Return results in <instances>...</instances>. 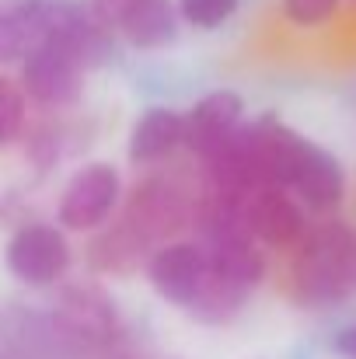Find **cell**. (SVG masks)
<instances>
[{
  "label": "cell",
  "instance_id": "6da1fadb",
  "mask_svg": "<svg viewBox=\"0 0 356 359\" xmlns=\"http://www.w3.org/2000/svg\"><path fill=\"white\" fill-rule=\"evenodd\" d=\"M290 290L308 307H336L356 297V227L322 220L294 244Z\"/></svg>",
  "mask_w": 356,
  "mask_h": 359
},
{
  "label": "cell",
  "instance_id": "7a4b0ae2",
  "mask_svg": "<svg viewBox=\"0 0 356 359\" xmlns=\"http://www.w3.org/2000/svg\"><path fill=\"white\" fill-rule=\"evenodd\" d=\"M199 210V189L196 182H185L182 175H147L136 182V189L122 203V224L143 241L147 248H157L164 241H175L189 224H196Z\"/></svg>",
  "mask_w": 356,
  "mask_h": 359
},
{
  "label": "cell",
  "instance_id": "3957f363",
  "mask_svg": "<svg viewBox=\"0 0 356 359\" xmlns=\"http://www.w3.org/2000/svg\"><path fill=\"white\" fill-rule=\"evenodd\" d=\"M49 328L74 353H105L119 342L122 321L105 290L91 283H70L53 304Z\"/></svg>",
  "mask_w": 356,
  "mask_h": 359
},
{
  "label": "cell",
  "instance_id": "277c9868",
  "mask_svg": "<svg viewBox=\"0 0 356 359\" xmlns=\"http://www.w3.org/2000/svg\"><path fill=\"white\" fill-rule=\"evenodd\" d=\"M74 265V248L60 224H21L4 244V269L28 290L63 283Z\"/></svg>",
  "mask_w": 356,
  "mask_h": 359
},
{
  "label": "cell",
  "instance_id": "5b68a950",
  "mask_svg": "<svg viewBox=\"0 0 356 359\" xmlns=\"http://www.w3.org/2000/svg\"><path fill=\"white\" fill-rule=\"evenodd\" d=\"M122 206V175L116 164L91 161L70 175L56 203V224L74 234L102 231Z\"/></svg>",
  "mask_w": 356,
  "mask_h": 359
},
{
  "label": "cell",
  "instance_id": "8992f818",
  "mask_svg": "<svg viewBox=\"0 0 356 359\" xmlns=\"http://www.w3.org/2000/svg\"><path fill=\"white\" fill-rule=\"evenodd\" d=\"M143 272L154 286V293L182 311H192L203 297L206 276H210V258L203 241H164L157 248H150Z\"/></svg>",
  "mask_w": 356,
  "mask_h": 359
},
{
  "label": "cell",
  "instance_id": "52a82bcc",
  "mask_svg": "<svg viewBox=\"0 0 356 359\" xmlns=\"http://www.w3.org/2000/svg\"><path fill=\"white\" fill-rule=\"evenodd\" d=\"M244 224L262 248H294L304 238V231L311 227L304 203L279 185H262L248 196Z\"/></svg>",
  "mask_w": 356,
  "mask_h": 359
},
{
  "label": "cell",
  "instance_id": "ba28073f",
  "mask_svg": "<svg viewBox=\"0 0 356 359\" xmlns=\"http://www.w3.org/2000/svg\"><path fill=\"white\" fill-rule=\"evenodd\" d=\"M241 122H244V98L237 91H231V88L206 91L185 112V150L196 161L213 157L237 133Z\"/></svg>",
  "mask_w": 356,
  "mask_h": 359
},
{
  "label": "cell",
  "instance_id": "9c48e42d",
  "mask_svg": "<svg viewBox=\"0 0 356 359\" xmlns=\"http://www.w3.org/2000/svg\"><path fill=\"white\" fill-rule=\"evenodd\" d=\"M178 147H185V116L175 109H147L126 140V154L140 168L168 161Z\"/></svg>",
  "mask_w": 356,
  "mask_h": 359
},
{
  "label": "cell",
  "instance_id": "30bf717a",
  "mask_svg": "<svg viewBox=\"0 0 356 359\" xmlns=\"http://www.w3.org/2000/svg\"><path fill=\"white\" fill-rule=\"evenodd\" d=\"M178 7L175 0H136L122 21L116 25V32L133 46V49H164L168 42H175L178 35Z\"/></svg>",
  "mask_w": 356,
  "mask_h": 359
},
{
  "label": "cell",
  "instance_id": "8fae6325",
  "mask_svg": "<svg viewBox=\"0 0 356 359\" xmlns=\"http://www.w3.org/2000/svg\"><path fill=\"white\" fill-rule=\"evenodd\" d=\"M150 248L136 238L122 220H109L102 231H95V241L88 244V262L95 272H112L126 276L147 262Z\"/></svg>",
  "mask_w": 356,
  "mask_h": 359
},
{
  "label": "cell",
  "instance_id": "7c38bea8",
  "mask_svg": "<svg viewBox=\"0 0 356 359\" xmlns=\"http://www.w3.org/2000/svg\"><path fill=\"white\" fill-rule=\"evenodd\" d=\"M178 18L199 32H217L237 14L241 0H175Z\"/></svg>",
  "mask_w": 356,
  "mask_h": 359
},
{
  "label": "cell",
  "instance_id": "4fadbf2b",
  "mask_svg": "<svg viewBox=\"0 0 356 359\" xmlns=\"http://www.w3.org/2000/svg\"><path fill=\"white\" fill-rule=\"evenodd\" d=\"M28 122V98L18 84H11L7 77H0V147L14 143L25 133Z\"/></svg>",
  "mask_w": 356,
  "mask_h": 359
},
{
  "label": "cell",
  "instance_id": "5bb4252c",
  "mask_svg": "<svg viewBox=\"0 0 356 359\" xmlns=\"http://www.w3.org/2000/svg\"><path fill=\"white\" fill-rule=\"evenodd\" d=\"M343 0H283V18L294 28H322L339 14Z\"/></svg>",
  "mask_w": 356,
  "mask_h": 359
},
{
  "label": "cell",
  "instance_id": "9a60e30c",
  "mask_svg": "<svg viewBox=\"0 0 356 359\" xmlns=\"http://www.w3.org/2000/svg\"><path fill=\"white\" fill-rule=\"evenodd\" d=\"M332 346H336V353H339V356L356 359V325H346L343 332H336Z\"/></svg>",
  "mask_w": 356,
  "mask_h": 359
}]
</instances>
